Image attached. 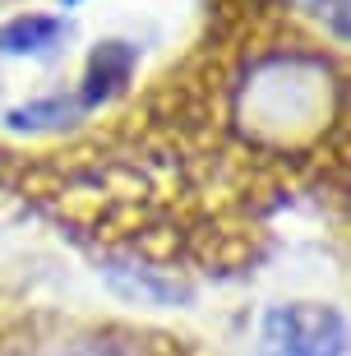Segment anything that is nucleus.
Wrapping results in <instances>:
<instances>
[{"label":"nucleus","mask_w":351,"mask_h":356,"mask_svg":"<svg viewBox=\"0 0 351 356\" xmlns=\"http://www.w3.org/2000/svg\"><path fill=\"white\" fill-rule=\"evenodd\" d=\"M263 356H342L347 319L328 305H277L263 319Z\"/></svg>","instance_id":"nucleus-1"},{"label":"nucleus","mask_w":351,"mask_h":356,"mask_svg":"<svg viewBox=\"0 0 351 356\" xmlns=\"http://www.w3.org/2000/svg\"><path fill=\"white\" fill-rule=\"evenodd\" d=\"M65 38V24L60 19H47V14H19L0 28V51L5 56H33V51H51L56 42Z\"/></svg>","instance_id":"nucleus-2"},{"label":"nucleus","mask_w":351,"mask_h":356,"mask_svg":"<svg viewBox=\"0 0 351 356\" xmlns=\"http://www.w3.org/2000/svg\"><path fill=\"white\" fill-rule=\"evenodd\" d=\"M134 65V47H125V42H102L97 51H92V70H88V102H102L106 92L116 88V83H125V74H130Z\"/></svg>","instance_id":"nucleus-3"},{"label":"nucleus","mask_w":351,"mask_h":356,"mask_svg":"<svg viewBox=\"0 0 351 356\" xmlns=\"http://www.w3.org/2000/svg\"><path fill=\"white\" fill-rule=\"evenodd\" d=\"M65 5H79V0H65Z\"/></svg>","instance_id":"nucleus-6"},{"label":"nucleus","mask_w":351,"mask_h":356,"mask_svg":"<svg viewBox=\"0 0 351 356\" xmlns=\"http://www.w3.org/2000/svg\"><path fill=\"white\" fill-rule=\"evenodd\" d=\"M111 287L120 296H130V301H143V305H176L185 301L190 291L176 287V282H162L153 273H139V268H111Z\"/></svg>","instance_id":"nucleus-4"},{"label":"nucleus","mask_w":351,"mask_h":356,"mask_svg":"<svg viewBox=\"0 0 351 356\" xmlns=\"http://www.w3.org/2000/svg\"><path fill=\"white\" fill-rule=\"evenodd\" d=\"M70 116H74V102L51 97V102H33L24 111H10V125H56V120H70Z\"/></svg>","instance_id":"nucleus-5"}]
</instances>
